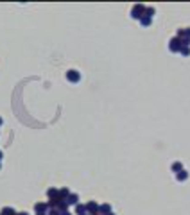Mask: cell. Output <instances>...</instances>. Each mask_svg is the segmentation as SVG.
<instances>
[{"mask_svg": "<svg viewBox=\"0 0 190 215\" xmlns=\"http://www.w3.org/2000/svg\"><path fill=\"white\" fill-rule=\"evenodd\" d=\"M0 156H2V154H0Z\"/></svg>", "mask_w": 190, "mask_h": 215, "instance_id": "obj_1", "label": "cell"}]
</instances>
